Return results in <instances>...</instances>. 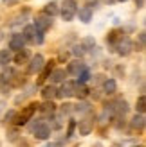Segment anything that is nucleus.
I'll use <instances>...</instances> for the list:
<instances>
[{"instance_id":"nucleus-1","label":"nucleus","mask_w":146,"mask_h":147,"mask_svg":"<svg viewBox=\"0 0 146 147\" xmlns=\"http://www.w3.org/2000/svg\"><path fill=\"white\" fill-rule=\"evenodd\" d=\"M38 102H31V104L29 106H25L24 109H22V111L14 117V124H16V126H24V124H27L29 120L33 119V115L36 113V109H38Z\"/></svg>"},{"instance_id":"nucleus-2","label":"nucleus","mask_w":146,"mask_h":147,"mask_svg":"<svg viewBox=\"0 0 146 147\" xmlns=\"http://www.w3.org/2000/svg\"><path fill=\"white\" fill-rule=\"evenodd\" d=\"M76 11H78L76 0H63V5H61V18H63L65 22H72V20H74Z\"/></svg>"},{"instance_id":"nucleus-3","label":"nucleus","mask_w":146,"mask_h":147,"mask_svg":"<svg viewBox=\"0 0 146 147\" xmlns=\"http://www.w3.org/2000/svg\"><path fill=\"white\" fill-rule=\"evenodd\" d=\"M24 38H25V41H33V43H43V32L40 31V29H36L34 25H27L25 29H24Z\"/></svg>"},{"instance_id":"nucleus-4","label":"nucleus","mask_w":146,"mask_h":147,"mask_svg":"<svg viewBox=\"0 0 146 147\" xmlns=\"http://www.w3.org/2000/svg\"><path fill=\"white\" fill-rule=\"evenodd\" d=\"M33 133H34V136L38 138V140H47L49 135H50V127L47 124L40 122V124H36V127H33Z\"/></svg>"},{"instance_id":"nucleus-5","label":"nucleus","mask_w":146,"mask_h":147,"mask_svg":"<svg viewBox=\"0 0 146 147\" xmlns=\"http://www.w3.org/2000/svg\"><path fill=\"white\" fill-rule=\"evenodd\" d=\"M50 25H53V20H50V16H47V14H40V16H36V20H34V27L40 29L42 32H45L47 29H50Z\"/></svg>"},{"instance_id":"nucleus-6","label":"nucleus","mask_w":146,"mask_h":147,"mask_svg":"<svg viewBox=\"0 0 146 147\" xmlns=\"http://www.w3.org/2000/svg\"><path fill=\"white\" fill-rule=\"evenodd\" d=\"M123 38H125V32H123L121 29H114V31L108 32V36H106V43H108V45H112V47H115Z\"/></svg>"},{"instance_id":"nucleus-7","label":"nucleus","mask_w":146,"mask_h":147,"mask_svg":"<svg viewBox=\"0 0 146 147\" xmlns=\"http://www.w3.org/2000/svg\"><path fill=\"white\" fill-rule=\"evenodd\" d=\"M115 47H117V54H119V56H128L130 52H132L134 43L130 41L128 38H123V40H121V41H119Z\"/></svg>"},{"instance_id":"nucleus-8","label":"nucleus","mask_w":146,"mask_h":147,"mask_svg":"<svg viewBox=\"0 0 146 147\" xmlns=\"http://www.w3.org/2000/svg\"><path fill=\"white\" fill-rule=\"evenodd\" d=\"M43 63H45V59H43V56H42V54L33 56L31 63H29V72H31V74L40 72V70H42V67H43Z\"/></svg>"},{"instance_id":"nucleus-9","label":"nucleus","mask_w":146,"mask_h":147,"mask_svg":"<svg viewBox=\"0 0 146 147\" xmlns=\"http://www.w3.org/2000/svg\"><path fill=\"white\" fill-rule=\"evenodd\" d=\"M24 45H25L24 34H13V38H11V41H9V49L20 50V49H24Z\"/></svg>"},{"instance_id":"nucleus-10","label":"nucleus","mask_w":146,"mask_h":147,"mask_svg":"<svg viewBox=\"0 0 146 147\" xmlns=\"http://www.w3.org/2000/svg\"><path fill=\"white\" fill-rule=\"evenodd\" d=\"M56 95H58V97H61V99L74 95V84H72V83H65L60 90H56Z\"/></svg>"},{"instance_id":"nucleus-11","label":"nucleus","mask_w":146,"mask_h":147,"mask_svg":"<svg viewBox=\"0 0 146 147\" xmlns=\"http://www.w3.org/2000/svg\"><path fill=\"white\" fill-rule=\"evenodd\" d=\"M94 129V120L92 119H85L79 122V135H90V131Z\"/></svg>"},{"instance_id":"nucleus-12","label":"nucleus","mask_w":146,"mask_h":147,"mask_svg":"<svg viewBox=\"0 0 146 147\" xmlns=\"http://www.w3.org/2000/svg\"><path fill=\"white\" fill-rule=\"evenodd\" d=\"M83 68H85V65L79 61V59H76V61L69 63V67H67V74H70V76H78V74L81 72Z\"/></svg>"},{"instance_id":"nucleus-13","label":"nucleus","mask_w":146,"mask_h":147,"mask_svg":"<svg viewBox=\"0 0 146 147\" xmlns=\"http://www.w3.org/2000/svg\"><path fill=\"white\" fill-rule=\"evenodd\" d=\"M76 14L79 16V20H81L83 24H89V22L92 20V9H90V7H83V9H78Z\"/></svg>"},{"instance_id":"nucleus-14","label":"nucleus","mask_w":146,"mask_h":147,"mask_svg":"<svg viewBox=\"0 0 146 147\" xmlns=\"http://www.w3.org/2000/svg\"><path fill=\"white\" fill-rule=\"evenodd\" d=\"M53 68H54V61H49V63H43V67H42V74H40V83L42 81H45L47 77H49V74L53 72Z\"/></svg>"},{"instance_id":"nucleus-15","label":"nucleus","mask_w":146,"mask_h":147,"mask_svg":"<svg viewBox=\"0 0 146 147\" xmlns=\"http://www.w3.org/2000/svg\"><path fill=\"white\" fill-rule=\"evenodd\" d=\"M74 95H76L78 99H83V97H87V95H89V90H87L85 83H78V84H74Z\"/></svg>"},{"instance_id":"nucleus-16","label":"nucleus","mask_w":146,"mask_h":147,"mask_svg":"<svg viewBox=\"0 0 146 147\" xmlns=\"http://www.w3.org/2000/svg\"><path fill=\"white\" fill-rule=\"evenodd\" d=\"M27 59H29L27 50H22V49L16 52V56H14V63L16 65H24V63H27Z\"/></svg>"},{"instance_id":"nucleus-17","label":"nucleus","mask_w":146,"mask_h":147,"mask_svg":"<svg viewBox=\"0 0 146 147\" xmlns=\"http://www.w3.org/2000/svg\"><path fill=\"white\" fill-rule=\"evenodd\" d=\"M50 77H53L54 83H63V81H65V70H61V68L54 70V68H53V72H50Z\"/></svg>"},{"instance_id":"nucleus-18","label":"nucleus","mask_w":146,"mask_h":147,"mask_svg":"<svg viewBox=\"0 0 146 147\" xmlns=\"http://www.w3.org/2000/svg\"><path fill=\"white\" fill-rule=\"evenodd\" d=\"M103 88H105V92H106L108 95H112V93H115V90H117V84H115L114 79H106L105 84H103Z\"/></svg>"},{"instance_id":"nucleus-19","label":"nucleus","mask_w":146,"mask_h":147,"mask_svg":"<svg viewBox=\"0 0 146 147\" xmlns=\"http://www.w3.org/2000/svg\"><path fill=\"white\" fill-rule=\"evenodd\" d=\"M43 14H47V16H50V18H53L54 14H58V4H56V2L47 4L45 9H43Z\"/></svg>"},{"instance_id":"nucleus-20","label":"nucleus","mask_w":146,"mask_h":147,"mask_svg":"<svg viewBox=\"0 0 146 147\" xmlns=\"http://www.w3.org/2000/svg\"><path fill=\"white\" fill-rule=\"evenodd\" d=\"M132 127L134 129H143L144 127V117H143V113L141 115H135L134 119H132Z\"/></svg>"},{"instance_id":"nucleus-21","label":"nucleus","mask_w":146,"mask_h":147,"mask_svg":"<svg viewBox=\"0 0 146 147\" xmlns=\"http://www.w3.org/2000/svg\"><path fill=\"white\" fill-rule=\"evenodd\" d=\"M42 95H43V99L50 100L53 97H56V88L54 86H45V88H43V92H42Z\"/></svg>"},{"instance_id":"nucleus-22","label":"nucleus","mask_w":146,"mask_h":147,"mask_svg":"<svg viewBox=\"0 0 146 147\" xmlns=\"http://www.w3.org/2000/svg\"><path fill=\"white\" fill-rule=\"evenodd\" d=\"M11 59H13V56L9 50H0V65H7Z\"/></svg>"},{"instance_id":"nucleus-23","label":"nucleus","mask_w":146,"mask_h":147,"mask_svg":"<svg viewBox=\"0 0 146 147\" xmlns=\"http://www.w3.org/2000/svg\"><path fill=\"white\" fill-rule=\"evenodd\" d=\"M38 109H42L43 115H50V113L54 111V104H53V102H47V104H40Z\"/></svg>"},{"instance_id":"nucleus-24","label":"nucleus","mask_w":146,"mask_h":147,"mask_svg":"<svg viewBox=\"0 0 146 147\" xmlns=\"http://www.w3.org/2000/svg\"><path fill=\"white\" fill-rule=\"evenodd\" d=\"M135 108H137V111H139V113H144L146 111V99H144V95H141V97L137 99Z\"/></svg>"},{"instance_id":"nucleus-25","label":"nucleus","mask_w":146,"mask_h":147,"mask_svg":"<svg viewBox=\"0 0 146 147\" xmlns=\"http://www.w3.org/2000/svg\"><path fill=\"white\" fill-rule=\"evenodd\" d=\"M89 79H90V72L87 70V68H83L81 72L78 74V83H87Z\"/></svg>"},{"instance_id":"nucleus-26","label":"nucleus","mask_w":146,"mask_h":147,"mask_svg":"<svg viewBox=\"0 0 146 147\" xmlns=\"http://www.w3.org/2000/svg\"><path fill=\"white\" fill-rule=\"evenodd\" d=\"M89 108H90V106L87 104V102H81V104H78L74 109H76V111H89Z\"/></svg>"},{"instance_id":"nucleus-27","label":"nucleus","mask_w":146,"mask_h":147,"mask_svg":"<svg viewBox=\"0 0 146 147\" xmlns=\"http://www.w3.org/2000/svg\"><path fill=\"white\" fill-rule=\"evenodd\" d=\"M74 127H76V122L70 120V122H69V127H67V136H72V133H74Z\"/></svg>"},{"instance_id":"nucleus-28","label":"nucleus","mask_w":146,"mask_h":147,"mask_svg":"<svg viewBox=\"0 0 146 147\" xmlns=\"http://www.w3.org/2000/svg\"><path fill=\"white\" fill-rule=\"evenodd\" d=\"M144 40H146V36H144V32H141L139 34V49L137 50H144Z\"/></svg>"},{"instance_id":"nucleus-29","label":"nucleus","mask_w":146,"mask_h":147,"mask_svg":"<svg viewBox=\"0 0 146 147\" xmlns=\"http://www.w3.org/2000/svg\"><path fill=\"white\" fill-rule=\"evenodd\" d=\"M85 45H87V47H94V45H96V41H94L92 38H87V40H85Z\"/></svg>"},{"instance_id":"nucleus-30","label":"nucleus","mask_w":146,"mask_h":147,"mask_svg":"<svg viewBox=\"0 0 146 147\" xmlns=\"http://www.w3.org/2000/svg\"><path fill=\"white\" fill-rule=\"evenodd\" d=\"M81 49H83V47H74V50H72V52H74L76 56H81V54H83V50H81Z\"/></svg>"},{"instance_id":"nucleus-31","label":"nucleus","mask_w":146,"mask_h":147,"mask_svg":"<svg viewBox=\"0 0 146 147\" xmlns=\"http://www.w3.org/2000/svg\"><path fill=\"white\" fill-rule=\"evenodd\" d=\"M7 135H9V140H14V138H16V135H18V133H16V131L13 129V131H9V133H7Z\"/></svg>"},{"instance_id":"nucleus-32","label":"nucleus","mask_w":146,"mask_h":147,"mask_svg":"<svg viewBox=\"0 0 146 147\" xmlns=\"http://www.w3.org/2000/svg\"><path fill=\"white\" fill-rule=\"evenodd\" d=\"M135 5L139 7V9H141V7H144V0H135Z\"/></svg>"},{"instance_id":"nucleus-33","label":"nucleus","mask_w":146,"mask_h":147,"mask_svg":"<svg viewBox=\"0 0 146 147\" xmlns=\"http://www.w3.org/2000/svg\"><path fill=\"white\" fill-rule=\"evenodd\" d=\"M13 117H14V113H13V111H9V113L5 115V120H9V119H13Z\"/></svg>"},{"instance_id":"nucleus-34","label":"nucleus","mask_w":146,"mask_h":147,"mask_svg":"<svg viewBox=\"0 0 146 147\" xmlns=\"http://www.w3.org/2000/svg\"><path fill=\"white\" fill-rule=\"evenodd\" d=\"M105 2H106V4H114V2H115V0H105Z\"/></svg>"},{"instance_id":"nucleus-35","label":"nucleus","mask_w":146,"mask_h":147,"mask_svg":"<svg viewBox=\"0 0 146 147\" xmlns=\"http://www.w3.org/2000/svg\"><path fill=\"white\" fill-rule=\"evenodd\" d=\"M119 2H126V0H119Z\"/></svg>"}]
</instances>
